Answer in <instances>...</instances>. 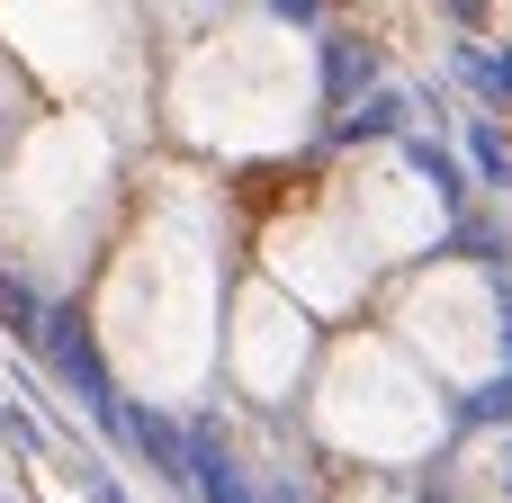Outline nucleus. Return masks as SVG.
Listing matches in <instances>:
<instances>
[{
  "label": "nucleus",
  "instance_id": "6",
  "mask_svg": "<svg viewBox=\"0 0 512 503\" xmlns=\"http://www.w3.org/2000/svg\"><path fill=\"white\" fill-rule=\"evenodd\" d=\"M405 162L432 180V198H441V207H468V171H459V162H450L432 135H405Z\"/></svg>",
  "mask_w": 512,
  "mask_h": 503
},
{
  "label": "nucleus",
  "instance_id": "10",
  "mask_svg": "<svg viewBox=\"0 0 512 503\" xmlns=\"http://www.w3.org/2000/svg\"><path fill=\"white\" fill-rule=\"evenodd\" d=\"M72 477H81V495H90V503H135L126 486H117V468H108V459H72Z\"/></svg>",
  "mask_w": 512,
  "mask_h": 503
},
{
  "label": "nucleus",
  "instance_id": "4",
  "mask_svg": "<svg viewBox=\"0 0 512 503\" xmlns=\"http://www.w3.org/2000/svg\"><path fill=\"white\" fill-rule=\"evenodd\" d=\"M414 108H423V99L387 81V90H369L351 117H333V126H324V144H378V135H396V144H405V135H414Z\"/></svg>",
  "mask_w": 512,
  "mask_h": 503
},
{
  "label": "nucleus",
  "instance_id": "2",
  "mask_svg": "<svg viewBox=\"0 0 512 503\" xmlns=\"http://www.w3.org/2000/svg\"><path fill=\"white\" fill-rule=\"evenodd\" d=\"M126 450L153 459V477H162L171 495H189V423H171V414H153V405H126Z\"/></svg>",
  "mask_w": 512,
  "mask_h": 503
},
{
  "label": "nucleus",
  "instance_id": "7",
  "mask_svg": "<svg viewBox=\"0 0 512 503\" xmlns=\"http://www.w3.org/2000/svg\"><path fill=\"white\" fill-rule=\"evenodd\" d=\"M450 72L477 90V108H512V99H504V63H495V45H450Z\"/></svg>",
  "mask_w": 512,
  "mask_h": 503
},
{
  "label": "nucleus",
  "instance_id": "12",
  "mask_svg": "<svg viewBox=\"0 0 512 503\" xmlns=\"http://www.w3.org/2000/svg\"><path fill=\"white\" fill-rule=\"evenodd\" d=\"M504 486H512V468H504Z\"/></svg>",
  "mask_w": 512,
  "mask_h": 503
},
{
  "label": "nucleus",
  "instance_id": "8",
  "mask_svg": "<svg viewBox=\"0 0 512 503\" xmlns=\"http://www.w3.org/2000/svg\"><path fill=\"white\" fill-rule=\"evenodd\" d=\"M0 324H9V342H27V351H36V333H45V297L18 288L9 270H0Z\"/></svg>",
  "mask_w": 512,
  "mask_h": 503
},
{
  "label": "nucleus",
  "instance_id": "1",
  "mask_svg": "<svg viewBox=\"0 0 512 503\" xmlns=\"http://www.w3.org/2000/svg\"><path fill=\"white\" fill-rule=\"evenodd\" d=\"M36 351H45V369L81 396V414H90L108 441H126V396H117V378H108V360H99V342H90V324H81L72 306H45Z\"/></svg>",
  "mask_w": 512,
  "mask_h": 503
},
{
  "label": "nucleus",
  "instance_id": "11",
  "mask_svg": "<svg viewBox=\"0 0 512 503\" xmlns=\"http://www.w3.org/2000/svg\"><path fill=\"white\" fill-rule=\"evenodd\" d=\"M495 63H504V99H512V45H495Z\"/></svg>",
  "mask_w": 512,
  "mask_h": 503
},
{
  "label": "nucleus",
  "instance_id": "5",
  "mask_svg": "<svg viewBox=\"0 0 512 503\" xmlns=\"http://www.w3.org/2000/svg\"><path fill=\"white\" fill-rule=\"evenodd\" d=\"M459 144H468V171L486 180V189H512V144L495 117H459Z\"/></svg>",
  "mask_w": 512,
  "mask_h": 503
},
{
  "label": "nucleus",
  "instance_id": "13",
  "mask_svg": "<svg viewBox=\"0 0 512 503\" xmlns=\"http://www.w3.org/2000/svg\"><path fill=\"white\" fill-rule=\"evenodd\" d=\"M0 503H9V495H0Z\"/></svg>",
  "mask_w": 512,
  "mask_h": 503
},
{
  "label": "nucleus",
  "instance_id": "9",
  "mask_svg": "<svg viewBox=\"0 0 512 503\" xmlns=\"http://www.w3.org/2000/svg\"><path fill=\"white\" fill-rule=\"evenodd\" d=\"M459 252H477V261H486L495 279H504V261H512V243H504V225H495V216H477V225H459Z\"/></svg>",
  "mask_w": 512,
  "mask_h": 503
},
{
  "label": "nucleus",
  "instance_id": "3",
  "mask_svg": "<svg viewBox=\"0 0 512 503\" xmlns=\"http://www.w3.org/2000/svg\"><path fill=\"white\" fill-rule=\"evenodd\" d=\"M369 90H387V81H378V45H369V36H324V108L351 117Z\"/></svg>",
  "mask_w": 512,
  "mask_h": 503
}]
</instances>
